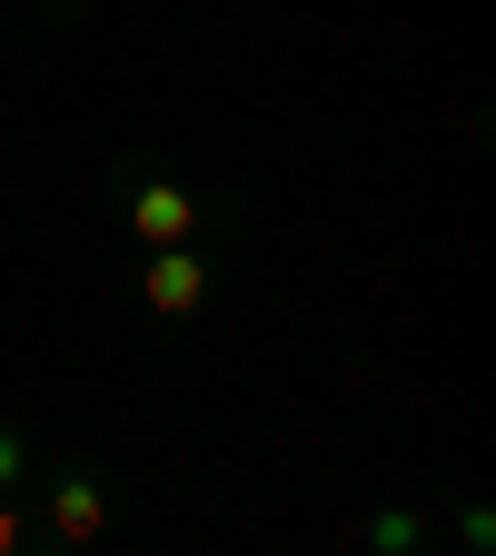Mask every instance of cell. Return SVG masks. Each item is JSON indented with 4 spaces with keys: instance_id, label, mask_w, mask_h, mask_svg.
I'll use <instances>...</instances> for the list:
<instances>
[{
    "instance_id": "1",
    "label": "cell",
    "mask_w": 496,
    "mask_h": 556,
    "mask_svg": "<svg viewBox=\"0 0 496 556\" xmlns=\"http://www.w3.org/2000/svg\"><path fill=\"white\" fill-rule=\"evenodd\" d=\"M129 239H139V249L199 239V189H179V179L150 169V160H129Z\"/></svg>"
},
{
    "instance_id": "2",
    "label": "cell",
    "mask_w": 496,
    "mask_h": 556,
    "mask_svg": "<svg viewBox=\"0 0 496 556\" xmlns=\"http://www.w3.org/2000/svg\"><path fill=\"white\" fill-rule=\"evenodd\" d=\"M30 517H40V536L50 546H90L100 527H110V486L90 477V467H69V477H30Z\"/></svg>"
},
{
    "instance_id": "3",
    "label": "cell",
    "mask_w": 496,
    "mask_h": 556,
    "mask_svg": "<svg viewBox=\"0 0 496 556\" xmlns=\"http://www.w3.org/2000/svg\"><path fill=\"white\" fill-rule=\"evenodd\" d=\"M139 299H150L160 318H199V308H208V258H199V239L150 249V268H139Z\"/></svg>"
},
{
    "instance_id": "4",
    "label": "cell",
    "mask_w": 496,
    "mask_h": 556,
    "mask_svg": "<svg viewBox=\"0 0 496 556\" xmlns=\"http://www.w3.org/2000/svg\"><path fill=\"white\" fill-rule=\"evenodd\" d=\"M0 486H30V447H21V428H0Z\"/></svg>"
}]
</instances>
